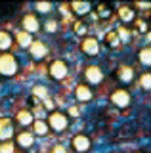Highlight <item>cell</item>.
Masks as SVG:
<instances>
[{
	"instance_id": "f1b7e54d",
	"label": "cell",
	"mask_w": 151,
	"mask_h": 153,
	"mask_svg": "<svg viewBox=\"0 0 151 153\" xmlns=\"http://www.w3.org/2000/svg\"><path fill=\"white\" fill-rule=\"evenodd\" d=\"M81 111H82V109H81V107H77V105H73V107H69V109H67V113L71 115V117H78V115H81Z\"/></svg>"
},
{
	"instance_id": "1f68e13d",
	"label": "cell",
	"mask_w": 151,
	"mask_h": 153,
	"mask_svg": "<svg viewBox=\"0 0 151 153\" xmlns=\"http://www.w3.org/2000/svg\"><path fill=\"white\" fill-rule=\"evenodd\" d=\"M16 153H21V151H16Z\"/></svg>"
},
{
	"instance_id": "3957f363",
	"label": "cell",
	"mask_w": 151,
	"mask_h": 153,
	"mask_svg": "<svg viewBox=\"0 0 151 153\" xmlns=\"http://www.w3.org/2000/svg\"><path fill=\"white\" fill-rule=\"evenodd\" d=\"M78 48H81V52H82L84 56L94 57V56L100 54L101 44H100V40H98V38H94V36H84L82 40H81V44H78Z\"/></svg>"
},
{
	"instance_id": "ac0fdd59",
	"label": "cell",
	"mask_w": 151,
	"mask_h": 153,
	"mask_svg": "<svg viewBox=\"0 0 151 153\" xmlns=\"http://www.w3.org/2000/svg\"><path fill=\"white\" fill-rule=\"evenodd\" d=\"M48 132H50V128H48V124H46V121H42V119L33 121V134H35V136H46Z\"/></svg>"
},
{
	"instance_id": "4fadbf2b",
	"label": "cell",
	"mask_w": 151,
	"mask_h": 153,
	"mask_svg": "<svg viewBox=\"0 0 151 153\" xmlns=\"http://www.w3.org/2000/svg\"><path fill=\"white\" fill-rule=\"evenodd\" d=\"M33 121H35V115H33V111H29V109H19L16 115V123L19 124V126H31Z\"/></svg>"
},
{
	"instance_id": "484cf974",
	"label": "cell",
	"mask_w": 151,
	"mask_h": 153,
	"mask_svg": "<svg viewBox=\"0 0 151 153\" xmlns=\"http://www.w3.org/2000/svg\"><path fill=\"white\" fill-rule=\"evenodd\" d=\"M75 33H77V35H81V36H86L88 25L84 21H77V23H75Z\"/></svg>"
},
{
	"instance_id": "f546056e",
	"label": "cell",
	"mask_w": 151,
	"mask_h": 153,
	"mask_svg": "<svg viewBox=\"0 0 151 153\" xmlns=\"http://www.w3.org/2000/svg\"><path fill=\"white\" fill-rule=\"evenodd\" d=\"M52 153H67V147L61 146V143H58V146L52 147Z\"/></svg>"
},
{
	"instance_id": "52a82bcc",
	"label": "cell",
	"mask_w": 151,
	"mask_h": 153,
	"mask_svg": "<svg viewBox=\"0 0 151 153\" xmlns=\"http://www.w3.org/2000/svg\"><path fill=\"white\" fill-rule=\"evenodd\" d=\"M13 134V121L8 117H0V142H12Z\"/></svg>"
},
{
	"instance_id": "44dd1931",
	"label": "cell",
	"mask_w": 151,
	"mask_h": 153,
	"mask_svg": "<svg viewBox=\"0 0 151 153\" xmlns=\"http://www.w3.org/2000/svg\"><path fill=\"white\" fill-rule=\"evenodd\" d=\"M33 96H35V98H38V100H42V102H44L46 98H50L48 88H46L44 84H35V86H33Z\"/></svg>"
},
{
	"instance_id": "5b68a950",
	"label": "cell",
	"mask_w": 151,
	"mask_h": 153,
	"mask_svg": "<svg viewBox=\"0 0 151 153\" xmlns=\"http://www.w3.org/2000/svg\"><path fill=\"white\" fill-rule=\"evenodd\" d=\"M130 92L128 90H124V88H117V90H113L111 92V103L115 105V107H119V109H124V107H128L130 105Z\"/></svg>"
},
{
	"instance_id": "5bb4252c",
	"label": "cell",
	"mask_w": 151,
	"mask_h": 153,
	"mask_svg": "<svg viewBox=\"0 0 151 153\" xmlns=\"http://www.w3.org/2000/svg\"><path fill=\"white\" fill-rule=\"evenodd\" d=\"M13 40L17 42V46L19 48H29L31 44H33V35H29V33H25V31H16V35L12 36Z\"/></svg>"
},
{
	"instance_id": "cb8c5ba5",
	"label": "cell",
	"mask_w": 151,
	"mask_h": 153,
	"mask_svg": "<svg viewBox=\"0 0 151 153\" xmlns=\"http://www.w3.org/2000/svg\"><path fill=\"white\" fill-rule=\"evenodd\" d=\"M115 33H117V36H119L121 42H128V40H130V31H128L126 27H119Z\"/></svg>"
},
{
	"instance_id": "ffe728a7",
	"label": "cell",
	"mask_w": 151,
	"mask_h": 153,
	"mask_svg": "<svg viewBox=\"0 0 151 153\" xmlns=\"http://www.w3.org/2000/svg\"><path fill=\"white\" fill-rule=\"evenodd\" d=\"M138 59H140V63H141V65H145V67H149V65H151V48H149V46H144V48L140 50Z\"/></svg>"
},
{
	"instance_id": "6da1fadb",
	"label": "cell",
	"mask_w": 151,
	"mask_h": 153,
	"mask_svg": "<svg viewBox=\"0 0 151 153\" xmlns=\"http://www.w3.org/2000/svg\"><path fill=\"white\" fill-rule=\"evenodd\" d=\"M19 71V63H17L16 56L10 52L0 54V75L2 76H16Z\"/></svg>"
},
{
	"instance_id": "9a60e30c",
	"label": "cell",
	"mask_w": 151,
	"mask_h": 153,
	"mask_svg": "<svg viewBox=\"0 0 151 153\" xmlns=\"http://www.w3.org/2000/svg\"><path fill=\"white\" fill-rule=\"evenodd\" d=\"M119 19L122 23H132L136 21V12H134V6H121L119 8Z\"/></svg>"
},
{
	"instance_id": "4dcf8cb0",
	"label": "cell",
	"mask_w": 151,
	"mask_h": 153,
	"mask_svg": "<svg viewBox=\"0 0 151 153\" xmlns=\"http://www.w3.org/2000/svg\"><path fill=\"white\" fill-rule=\"evenodd\" d=\"M44 105H46V109H48V111H54V107H56V105H54V100H50V98L44 100Z\"/></svg>"
},
{
	"instance_id": "277c9868",
	"label": "cell",
	"mask_w": 151,
	"mask_h": 153,
	"mask_svg": "<svg viewBox=\"0 0 151 153\" xmlns=\"http://www.w3.org/2000/svg\"><path fill=\"white\" fill-rule=\"evenodd\" d=\"M48 73H50L52 79L63 80L65 76L69 75V67H67V63H65L63 59H54V61L50 63V67H48Z\"/></svg>"
},
{
	"instance_id": "e0dca14e",
	"label": "cell",
	"mask_w": 151,
	"mask_h": 153,
	"mask_svg": "<svg viewBox=\"0 0 151 153\" xmlns=\"http://www.w3.org/2000/svg\"><path fill=\"white\" fill-rule=\"evenodd\" d=\"M13 46V38L8 31H0V52H8L10 48Z\"/></svg>"
},
{
	"instance_id": "83f0119b",
	"label": "cell",
	"mask_w": 151,
	"mask_h": 153,
	"mask_svg": "<svg viewBox=\"0 0 151 153\" xmlns=\"http://www.w3.org/2000/svg\"><path fill=\"white\" fill-rule=\"evenodd\" d=\"M46 31H48V33H56V31H58V21H56V19H48V21H46Z\"/></svg>"
},
{
	"instance_id": "30bf717a",
	"label": "cell",
	"mask_w": 151,
	"mask_h": 153,
	"mask_svg": "<svg viewBox=\"0 0 151 153\" xmlns=\"http://www.w3.org/2000/svg\"><path fill=\"white\" fill-rule=\"evenodd\" d=\"M90 147H92V142L86 134H77V136H73V149L77 153H86Z\"/></svg>"
},
{
	"instance_id": "ba28073f",
	"label": "cell",
	"mask_w": 151,
	"mask_h": 153,
	"mask_svg": "<svg viewBox=\"0 0 151 153\" xmlns=\"http://www.w3.org/2000/svg\"><path fill=\"white\" fill-rule=\"evenodd\" d=\"M21 27H23L25 33L35 35V33L40 29V21H38V17H36V13H25V17L21 19Z\"/></svg>"
},
{
	"instance_id": "603a6c76",
	"label": "cell",
	"mask_w": 151,
	"mask_h": 153,
	"mask_svg": "<svg viewBox=\"0 0 151 153\" xmlns=\"http://www.w3.org/2000/svg\"><path fill=\"white\" fill-rule=\"evenodd\" d=\"M105 42H107L111 48H121V44H122V42L119 40V36H117L115 31H109V33L105 35Z\"/></svg>"
},
{
	"instance_id": "d6a6232c",
	"label": "cell",
	"mask_w": 151,
	"mask_h": 153,
	"mask_svg": "<svg viewBox=\"0 0 151 153\" xmlns=\"http://www.w3.org/2000/svg\"><path fill=\"white\" fill-rule=\"evenodd\" d=\"M138 153H140V151H138Z\"/></svg>"
},
{
	"instance_id": "4316f807",
	"label": "cell",
	"mask_w": 151,
	"mask_h": 153,
	"mask_svg": "<svg viewBox=\"0 0 151 153\" xmlns=\"http://www.w3.org/2000/svg\"><path fill=\"white\" fill-rule=\"evenodd\" d=\"M0 153H16L13 142H0Z\"/></svg>"
},
{
	"instance_id": "d6986e66",
	"label": "cell",
	"mask_w": 151,
	"mask_h": 153,
	"mask_svg": "<svg viewBox=\"0 0 151 153\" xmlns=\"http://www.w3.org/2000/svg\"><path fill=\"white\" fill-rule=\"evenodd\" d=\"M119 76H121L122 82H132L134 80V69L130 65H122L119 69Z\"/></svg>"
},
{
	"instance_id": "9c48e42d",
	"label": "cell",
	"mask_w": 151,
	"mask_h": 153,
	"mask_svg": "<svg viewBox=\"0 0 151 153\" xmlns=\"http://www.w3.org/2000/svg\"><path fill=\"white\" fill-rule=\"evenodd\" d=\"M75 98L78 100L81 103H86V102H92V98H94V92H92V88L88 84H77L75 86Z\"/></svg>"
},
{
	"instance_id": "d4e9b609",
	"label": "cell",
	"mask_w": 151,
	"mask_h": 153,
	"mask_svg": "<svg viewBox=\"0 0 151 153\" xmlns=\"http://www.w3.org/2000/svg\"><path fill=\"white\" fill-rule=\"evenodd\" d=\"M140 86L145 90V92L151 88V75H149V73H144V75L140 76Z\"/></svg>"
},
{
	"instance_id": "7a4b0ae2",
	"label": "cell",
	"mask_w": 151,
	"mask_h": 153,
	"mask_svg": "<svg viewBox=\"0 0 151 153\" xmlns=\"http://www.w3.org/2000/svg\"><path fill=\"white\" fill-rule=\"evenodd\" d=\"M46 124H48V128L54 130V132H63V130H67V126H69V119L63 111H56L54 109V111H50L48 119H46Z\"/></svg>"
},
{
	"instance_id": "8992f818",
	"label": "cell",
	"mask_w": 151,
	"mask_h": 153,
	"mask_svg": "<svg viewBox=\"0 0 151 153\" xmlns=\"http://www.w3.org/2000/svg\"><path fill=\"white\" fill-rule=\"evenodd\" d=\"M103 71L98 65H88L84 67V84H101L103 82Z\"/></svg>"
},
{
	"instance_id": "7c38bea8",
	"label": "cell",
	"mask_w": 151,
	"mask_h": 153,
	"mask_svg": "<svg viewBox=\"0 0 151 153\" xmlns=\"http://www.w3.org/2000/svg\"><path fill=\"white\" fill-rule=\"evenodd\" d=\"M16 143L21 147V149H29V147L35 146V134L29 130H23L16 136Z\"/></svg>"
},
{
	"instance_id": "8fae6325",
	"label": "cell",
	"mask_w": 151,
	"mask_h": 153,
	"mask_svg": "<svg viewBox=\"0 0 151 153\" xmlns=\"http://www.w3.org/2000/svg\"><path fill=\"white\" fill-rule=\"evenodd\" d=\"M29 52H31L33 59H44L48 56V46L42 40H33V44L29 46Z\"/></svg>"
},
{
	"instance_id": "7402d4cb",
	"label": "cell",
	"mask_w": 151,
	"mask_h": 153,
	"mask_svg": "<svg viewBox=\"0 0 151 153\" xmlns=\"http://www.w3.org/2000/svg\"><path fill=\"white\" fill-rule=\"evenodd\" d=\"M35 10L38 13H42V16H46V13L54 12V4H52V2H36L35 4Z\"/></svg>"
},
{
	"instance_id": "2e32d148",
	"label": "cell",
	"mask_w": 151,
	"mask_h": 153,
	"mask_svg": "<svg viewBox=\"0 0 151 153\" xmlns=\"http://www.w3.org/2000/svg\"><path fill=\"white\" fill-rule=\"evenodd\" d=\"M69 8L75 12V16H86L92 10V4L90 2H71Z\"/></svg>"
}]
</instances>
